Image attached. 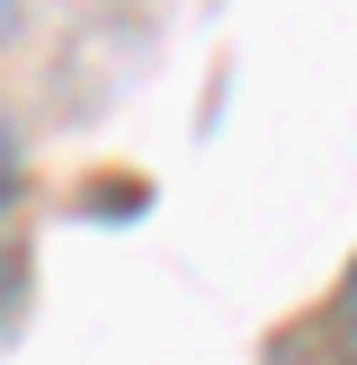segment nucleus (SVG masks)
Returning a JSON list of instances; mask_svg holds the SVG:
<instances>
[{
    "label": "nucleus",
    "instance_id": "7ed1b4c3",
    "mask_svg": "<svg viewBox=\"0 0 357 365\" xmlns=\"http://www.w3.org/2000/svg\"><path fill=\"white\" fill-rule=\"evenodd\" d=\"M0 303H9V250H0Z\"/></svg>",
    "mask_w": 357,
    "mask_h": 365
},
{
    "label": "nucleus",
    "instance_id": "f03ea898",
    "mask_svg": "<svg viewBox=\"0 0 357 365\" xmlns=\"http://www.w3.org/2000/svg\"><path fill=\"white\" fill-rule=\"evenodd\" d=\"M18 9H27V0H0V36H9V27H18Z\"/></svg>",
    "mask_w": 357,
    "mask_h": 365
},
{
    "label": "nucleus",
    "instance_id": "f257e3e1",
    "mask_svg": "<svg viewBox=\"0 0 357 365\" xmlns=\"http://www.w3.org/2000/svg\"><path fill=\"white\" fill-rule=\"evenodd\" d=\"M9 178H18V134L0 125V196H9Z\"/></svg>",
    "mask_w": 357,
    "mask_h": 365
}]
</instances>
